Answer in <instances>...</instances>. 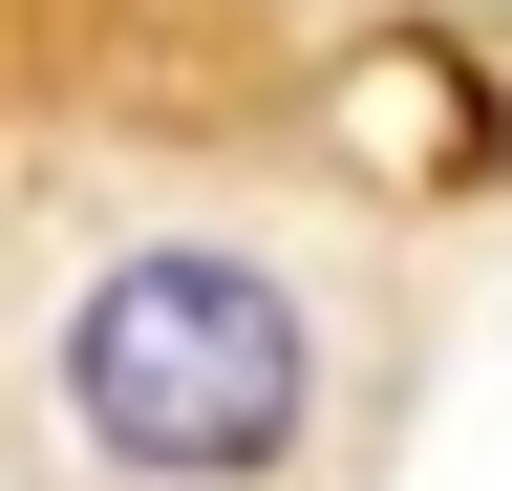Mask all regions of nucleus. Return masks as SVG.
<instances>
[{
	"label": "nucleus",
	"instance_id": "f257e3e1",
	"mask_svg": "<svg viewBox=\"0 0 512 491\" xmlns=\"http://www.w3.org/2000/svg\"><path fill=\"white\" fill-rule=\"evenodd\" d=\"M64 427L128 470V491H256L299 470L320 427V299L235 235H128V257L64 299Z\"/></svg>",
	"mask_w": 512,
	"mask_h": 491
}]
</instances>
